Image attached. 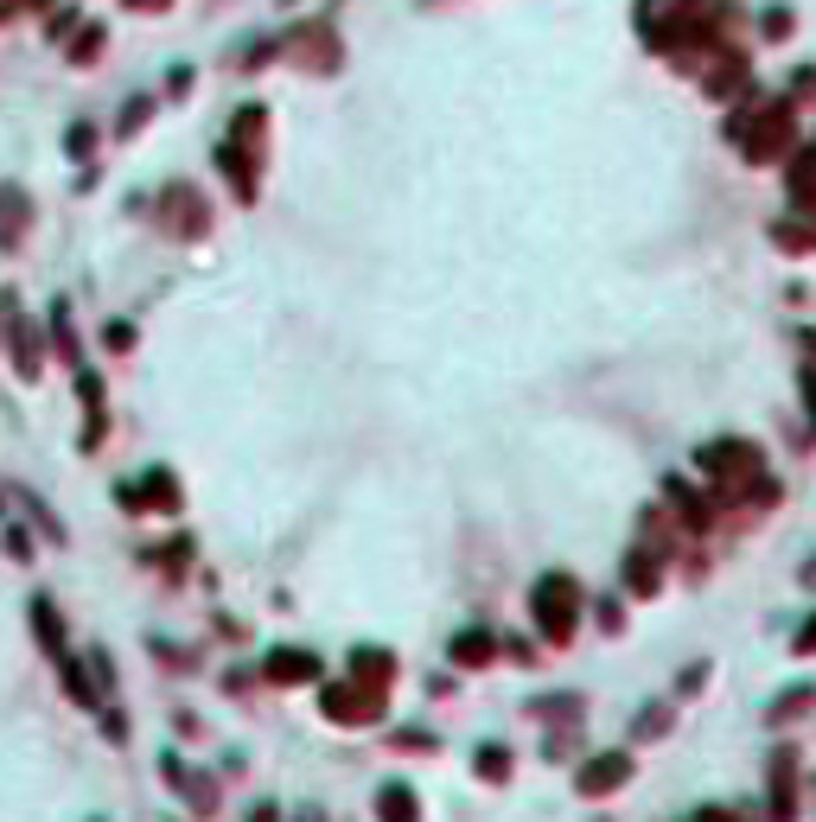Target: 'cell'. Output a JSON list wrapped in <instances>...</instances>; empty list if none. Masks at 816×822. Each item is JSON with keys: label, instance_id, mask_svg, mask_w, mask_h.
<instances>
[{"label": "cell", "instance_id": "cell-1", "mask_svg": "<svg viewBox=\"0 0 816 822\" xmlns=\"http://www.w3.org/2000/svg\"><path fill=\"white\" fill-rule=\"evenodd\" d=\"M568 606H574V587H568V574H549V587H543V612H549L556 637L568 632Z\"/></svg>", "mask_w": 816, "mask_h": 822}, {"label": "cell", "instance_id": "cell-2", "mask_svg": "<svg viewBox=\"0 0 816 822\" xmlns=\"http://www.w3.org/2000/svg\"><path fill=\"white\" fill-rule=\"evenodd\" d=\"M613 778H626V759H599L594 772H581V790H613Z\"/></svg>", "mask_w": 816, "mask_h": 822}]
</instances>
